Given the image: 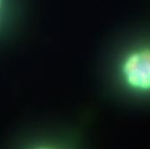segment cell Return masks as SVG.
I'll list each match as a JSON object with an SVG mask.
<instances>
[{"label":"cell","instance_id":"cell-2","mask_svg":"<svg viewBox=\"0 0 150 149\" xmlns=\"http://www.w3.org/2000/svg\"><path fill=\"white\" fill-rule=\"evenodd\" d=\"M7 8H8V0H0V31L2 30L5 23Z\"/></svg>","mask_w":150,"mask_h":149},{"label":"cell","instance_id":"cell-1","mask_svg":"<svg viewBox=\"0 0 150 149\" xmlns=\"http://www.w3.org/2000/svg\"><path fill=\"white\" fill-rule=\"evenodd\" d=\"M118 73L128 90L140 94L150 93V45L138 46L126 53Z\"/></svg>","mask_w":150,"mask_h":149}]
</instances>
